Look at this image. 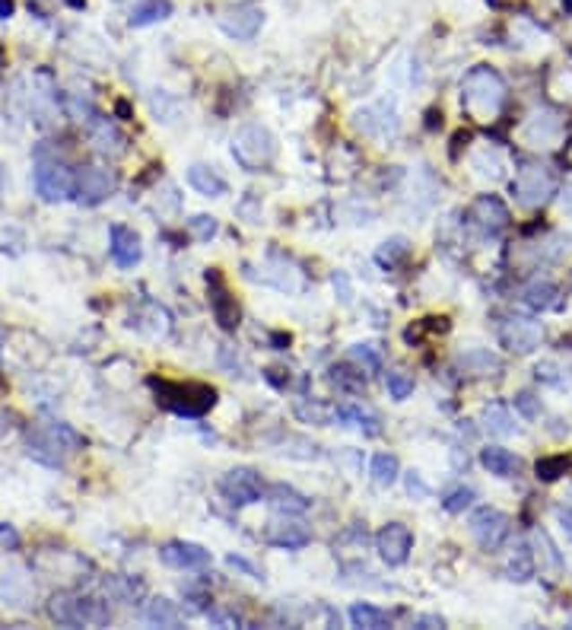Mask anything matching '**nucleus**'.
<instances>
[{
  "instance_id": "nucleus-35",
  "label": "nucleus",
  "mask_w": 572,
  "mask_h": 630,
  "mask_svg": "<svg viewBox=\"0 0 572 630\" xmlns=\"http://www.w3.org/2000/svg\"><path fill=\"white\" fill-rule=\"evenodd\" d=\"M350 372H353V370H347V366H334V370H331V382H334L337 389H347V392L363 389V385H366L363 372H356V376H350Z\"/></svg>"
},
{
  "instance_id": "nucleus-11",
  "label": "nucleus",
  "mask_w": 572,
  "mask_h": 630,
  "mask_svg": "<svg viewBox=\"0 0 572 630\" xmlns=\"http://www.w3.org/2000/svg\"><path fill=\"white\" fill-rule=\"evenodd\" d=\"M471 223L483 232V236H499L509 226V207L496 195H481L468 210Z\"/></svg>"
},
{
  "instance_id": "nucleus-4",
  "label": "nucleus",
  "mask_w": 572,
  "mask_h": 630,
  "mask_svg": "<svg viewBox=\"0 0 572 630\" xmlns=\"http://www.w3.org/2000/svg\"><path fill=\"white\" fill-rule=\"evenodd\" d=\"M273 153H277L273 134L261 125L238 127V134L232 137V156H236L238 166L248 169V172H258V169L271 166Z\"/></svg>"
},
{
  "instance_id": "nucleus-6",
  "label": "nucleus",
  "mask_w": 572,
  "mask_h": 630,
  "mask_svg": "<svg viewBox=\"0 0 572 630\" xmlns=\"http://www.w3.org/2000/svg\"><path fill=\"white\" fill-rule=\"evenodd\" d=\"M32 182H35L39 197L48 204L74 197V175H70V169L61 166V162H39V166H35Z\"/></svg>"
},
{
  "instance_id": "nucleus-19",
  "label": "nucleus",
  "mask_w": 572,
  "mask_h": 630,
  "mask_svg": "<svg viewBox=\"0 0 572 630\" xmlns=\"http://www.w3.org/2000/svg\"><path fill=\"white\" fill-rule=\"evenodd\" d=\"M267 503L277 512H286V516H299V512L308 510V497H302L299 490H293L290 484H271L267 487Z\"/></svg>"
},
{
  "instance_id": "nucleus-24",
  "label": "nucleus",
  "mask_w": 572,
  "mask_h": 630,
  "mask_svg": "<svg viewBox=\"0 0 572 630\" xmlns=\"http://www.w3.org/2000/svg\"><path fill=\"white\" fill-rule=\"evenodd\" d=\"M481 462L490 475H499V477H512L518 471V459L503 446H487L481 452Z\"/></svg>"
},
{
  "instance_id": "nucleus-49",
  "label": "nucleus",
  "mask_w": 572,
  "mask_h": 630,
  "mask_svg": "<svg viewBox=\"0 0 572 630\" xmlns=\"http://www.w3.org/2000/svg\"><path fill=\"white\" fill-rule=\"evenodd\" d=\"M563 7H566V10H569V13H572V0H563Z\"/></svg>"
},
{
  "instance_id": "nucleus-5",
  "label": "nucleus",
  "mask_w": 572,
  "mask_h": 630,
  "mask_svg": "<svg viewBox=\"0 0 572 630\" xmlns=\"http://www.w3.org/2000/svg\"><path fill=\"white\" fill-rule=\"evenodd\" d=\"M557 191V179L547 166L541 162H522V169L516 172V182H512V195L522 207H541L547 197Z\"/></svg>"
},
{
  "instance_id": "nucleus-25",
  "label": "nucleus",
  "mask_w": 572,
  "mask_h": 630,
  "mask_svg": "<svg viewBox=\"0 0 572 630\" xmlns=\"http://www.w3.org/2000/svg\"><path fill=\"white\" fill-rule=\"evenodd\" d=\"M350 621H353V627L382 630V627H388V624H391V615H388V611H382V608H376V605L360 602V605L350 608Z\"/></svg>"
},
{
  "instance_id": "nucleus-34",
  "label": "nucleus",
  "mask_w": 572,
  "mask_h": 630,
  "mask_svg": "<svg viewBox=\"0 0 572 630\" xmlns=\"http://www.w3.org/2000/svg\"><path fill=\"white\" fill-rule=\"evenodd\" d=\"M388 395L394 401H404L413 395V379L407 372H388Z\"/></svg>"
},
{
  "instance_id": "nucleus-28",
  "label": "nucleus",
  "mask_w": 572,
  "mask_h": 630,
  "mask_svg": "<svg viewBox=\"0 0 572 630\" xmlns=\"http://www.w3.org/2000/svg\"><path fill=\"white\" fill-rule=\"evenodd\" d=\"M147 621L156 624V627H178V624H182V615H178V608H175L169 599H153V602L147 605Z\"/></svg>"
},
{
  "instance_id": "nucleus-17",
  "label": "nucleus",
  "mask_w": 572,
  "mask_h": 630,
  "mask_svg": "<svg viewBox=\"0 0 572 630\" xmlns=\"http://www.w3.org/2000/svg\"><path fill=\"white\" fill-rule=\"evenodd\" d=\"M210 284H213V290H210V309H213V315H217L220 328L236 331L238 328V306H236V300L226 293L223 280H220L217 274H210Z\"/></svg>"
},
{
  "instance_id": "nucleus-22",
  "label": "nucleus",
  "mask_w": 572,
  "mask_h": 630,
  "mask_svg": "<svg viewBox=\"0 0 572 630\" xmlns=\"http://www.w3.org/2000/svg\"><path fill=\"white\" fill-rule=\"evenodd\" d=\"M169 16H172V0H140L137 7L131 10V26L143 29L169 20Z\"/></svg>"
},
{
  "instance_id": "nucleus-1",
  "label": "nucleus",
  "mask_w": 572,
  "mask_h": 630,
  "mask_svg": "<svg viewBox=\"0 0 572 630\" xmlns=\"http://www.w3.org/2000/svg\"><path fill=\"white\" fill-rule=\"evenodd\" d=\"M506 80L496 74L493 67H487V64H481V67H474L464 77V83H461V105H464V112L471 115V118L477 121H493L496 115L503 112L506 105Z\"/></svg>"
},
{
  "instance_id": "nucleus-48",
  "label": "nucleus",
  "mask_w": 572,
  "mask_h": 630,
  "mask_svg": "<svg viewBox=\"0 0 572 630\" xmlns=\"http://www.w3.org/2000/svg\"><path fill=\"white\" fill-rule=\"evenodd\" d=\"M4 344H7V331L0 328V354H4Z\"/></svg>"
},
{
  "instance_id": "nucleus-36",
  "label": "nucleus",
  "mask_w": 572,
  "mask_h": 630,
  "mask_svg": "<svg viewBox=\"0 0 572 630\" xmlns=\"http://www.w3.org/2000/svg\"><path fill=\"white\" fill-rule=\"evenodd\" d=\"M569 459L566 455H553V459H544V462H538V477H544V481H557L559 475H566V468H569Z\"/></svg>"
},
{
  "instance_id": "nucleus-12",
  "label": "nucleus",
  "mask_w": 572,
  "mask_h": 630,
  "mask_svg": "<svg viewBox=\"0 0 572 630\" xmlns=\"http://www.w3.org/2000/svg\"><path fill=\"white\" fill-rule=\"evenodd\" d=\"M541 337H544L541 325L531 322V319H522V315H509V319L499 322V341L509 350H516V354H531L541 344Z\"/></svg>"
},
{
  "instance_id": "nucleus-47",
  "label": "nucleus",
  "mask_w": 572,
  "mask_h": 630,
  "mask_svg": "<svg viewBox=\"0 0 572 630\" xmlns=\"http://www.w3.org/2000/svg\"><path fill=\"white\" fill-rule=\"evenodd\" d=\"M67 4H70L74 10H83V7H86V0H67Z\"/></svg>"
},
{
  "instance_id": "nucleus-13",
  "label": "nucleus",
  "mask_w": 572,
  "mask_h": 630,
  "mask_svg": "<svg viewBox=\"0 0 572 630\" xmlns=\"http://www.w3.org/2000/svg\"><path fill=\"white\" fill-rule=\"evenodd\" d=\"M261 20H264V13H261L258 4H236V7H226L220 13V29L232 39H255Z\"/></svg>"
},
{
  "instance_id": "nucleus-31",
  "label": "nucleus",
  "mask_w": 572,
  "mask_h": 630,
  "mask_svg": "<svg viewBox=\"0 0 572 630\" xmlns=\"http://www.w3.org/2000/svg\"><path fill=\"white\" fill-rule=\"evenodd\" d=\"M92 140H96V147L102 150V153H121V150H125V137H121L108 121H96Z\"/></svg>"
},
{
  "instance_id": "nucleus-40",
  "label": "nucleus",
  "mask_w": 572,
  "mask_h": 630,
  "mask_svg": "<svg viewBox=\"0 0 572 630\" xmlns=\"http://www.w3.org/2000/svg\"><path fill=\"white\" fill-rule=\"evenodd\" d=\"M516 407L524 414V417H538V411H541L538 401H534V395H531V392H522V395H518V398H516Z\"/></svg>"
},
{
  "instance_id": "nucleus-15",
  "label": "nucleus",
  "mask_w": 572,
  "mask_h": 630,
  "mask_svg": "<svg viewBox=\"0 0 572 630\" xmlns=\"http://www.w3.org/2000/svg\"><path fill=\"white\" fill-rule=\"evenodd\" d=\"M162 564L178 570H201L210 564V551H204L201 545H191V541H169L160 551Z\"/></svg>"
},
{
  "instance_id": "nucleus-29",
  "label": "nucleus",
  "mask_w": 572,
  "mask_h": 630,
  "mask_svg": "<svg viewBox=\"0 0 572 630\" xmlns=\"http://www.w3.org/2000/svg\"><path fill=\"white\" fill-rule=\"evenodd\" d=\"M372 481L378 484V487H391V484L398 481V459L388 452H378L376 459H372Z\"/></svg>"
},
{
  "instance_id": "nucleus-33",
  "label": "nucleus",
  "mask_w": 572,
  "mask_h": 630,
  "mask_svg": "<svg viewBox=\"0 0 572 630\" xmlns=\"http://www.w3.org/2000/svg\"><path fill=\"white\" fill-rule=\"evenodd\" d=\"M350 360L363 366L366 372H382V357H378L376 347H369V344H353L350 347Z\"/></svg>"
},
{
  "instance_id": "nucleus-44",
  "label": "nucleus",
  "mask_w": 572,
  "mask_h": 630,
  "mask_svg": "<svg viewBox=\"0 0 572 630\" xmlns=\"http://www.w3.org/2000/svg\"><path fill=\"white\" fill-rule=\"evenodd\" d=\"M407 490H411V494H417V497H426V494H429V490H426V484L420 481L417 475L407 477Z\"/></svg>"
},
{
  "instance_id": "nucleus-8",
  "label": "nucleus",
  "mask_w": 572,
  "mask_h": 630,
  "mask_svg": "<svg viewBox=\"0 0 572 630\" xmlns=\"http://www.w3.org/2000/svg\"><path fill=\"white\" fill-rule=\"evenodd\" d=\"M112 191H115V175L99 166H83L74 175V197L80 204H86V207L102 204L105 197H112Z\"/></svg>"
},
{
  "instance_id": "nucleus-30",
  "label": "nucleus",
  "mask_w": 572,
  "mask_h": 630,
  "mask_svg": "<svg viewBox=\"0 0 572 630\" xmlns=\"http://www.w3.org/2000/svg\"><path fill=\"white\" fill-rule=\"evenodd\" d=\"M483 427H487L493 436H509V433H516V424H512L509 411H506L503 405H490L487 411H483Z\"/></svg>"
},
{
  "instance_id": "nucleus-50",
  "label": "nucleus",
  "mask_w": 572,
  "mask_h": 630,
  "mask_svg": "<svg viewBox=\"0 0 572 630\" xmlns=\"http://www.w3.org/2000/svg\"><path fill=\"white\" fill-rule=\"evenodd\" d=\"M569 166H572V144H569Z\"/></svg>"
},
{
  "instance_id": "nucleus-18",
  "label": "nucleus",
  "mask_w": 572,
  "mask_h": 630,
  "mask_svg": "<svg viewBox=\"0 0 572 630\" xmlns=\"http://www.w3.org/2000/svg\"><path fill=\"white\" fill-rule=\"evenodd\" d=\"M267 541H271L273 547H286V551H296V547H306L308 541H312V532H308V525L290 522V519H283V522H273V525H271V532H267Z\"/></svg>"
},
{
  "instance_id": "nucleus-41",
  "label": "nucleus",
  "mask_w": 572,
  "mask_h": 630,
  "mask_svg": "<svg viewBox=\"0 0 572 630\" xmlns=\"http://www.w3.org/2000/svg\"><path fill=\"white\" fill-rule=\"evenodd\" d=\"M226 564H230L232 570H242V573H245V576H252V580H261V570L252 567V564H248L245 557H236V554H232V557H226Z\"/></svg>"
},
{
  "instance_id": "nucleus-23",
  "label": "nucleus",
  "mask_w": 572,
  "mask_h": 630,
  "mask_svg": "<svg viewBox=\"0 0 572 630\" xmlns=\"http://www.w3.org/2000/svg\"><path fill=\"white\" fill-rule=\"evenodd\" d=\"M188 185L204 197H223L226 195V182L207 166H191L188 169Z\"/></svg>"
},
{
  "instance_id": "nucleus-32",
  "label": "nucleus",
  "mask_w": 572,
  "mask_h": 630,
  "mask_svg": "<svg viewBox=\"0 0 572 630\" xmlns=\"http://www.w3.org/2000/svg\"><path fill=\"white\" fill-rule=\"evenodd\" d=\"M534 576V557H531V547L528 545H518L516 554L509 557V580H531Z\"/></svg>"
},
{
  "instance_id": "nucleus-27",
  "label": "nucleus",
  "mask_w": 572,
  "mask_h": 630,
  "mask_svg": "<svg viewBox=\"0 0 572 630\" xmlns=\"http://www.w3.org/2000/svg\"><path fill=\"white\" fill-rule=\"evenodd\" d=\"M458 363L468 372H474V376H493V372L499 370V360H496L490 350H468V354L458 357Z\"/></svg>"
},
{
  "instance_id": "nucleus-3",
  "label": "nucleus",
  "mask_w": 572,
  "mask_h": 630,
  "mask_svg": "<svg viewBox=\"0 0 572 630\" xmlns=\"http://www.w3.org/2000/svg\"><path fill=\"white\" fill-rule=\"evenodd\" d=\"M160 401L169 411L182 414V417H204L210 407L217 405V392L210 385H182V382H153Z\"/></svg>"
},
{
  "instance_id": "nucleus-20",
  "label": "nucleus",
  "mask_w": 572,
  "mask_h": 630,
  "mask_svg": "<svg viewBox=\"0 0 572 630\" xmlns=\"http://www.w3.org/2000/svg\"><path fill=\"white\" fill-rule=\"evenodd\" d=\"M334 417L341 420V424H347V427L363 430L366 436H378V433H382V427H378V417L369 411V407H363V405H341L334 411Z\"/></svg>"
},
{
  "instance_id": "nucleus-43",
  "label": "nucleus",
  "mask_w": 572,
  "mask_h": 630,
  "mask_svg": "<svg viewBox=\"0 0 572 630\" xmlns=\"http://www.w3.org/2000/svg\"><path fill=\"white\" fill-rule=\"evenodd\" d=\"M557 519H559V529H563V535L572 541V506H569V510H559Z\"/></svg>"
},
{
  "instance_id": "nucleus-39",
  "label": "nucleus",
  "mask_w": 572,
  "mask_h": 630,
  "mask_svg": "<svg viewBox=\"0 0 572 630\" xmlns=\"http://www.w3.org/2000/svg\"><path fill=\"white\" fill-rule=\"evenodd\" d=\"M188 226H191V232H195L201 242H210V239L217 236V220L213 217H195V220H188Z\"/></svg>"
},
{
  "instance_id": "nucleus-46",
  "label": "nucleus",
  "mask_w": 572,
  "mask_h": 630,
  "mask_svg": "<svg viewBox=\"0 0 572 630\" xmlns=\"http://www.w3.org/2000/svg\"><path fill=\"white\" fill-rule=\"evenodd\" d=\"M10 10H13V7H10V0H0V13L10 16Z\"/></svg>"
},
{
  "instance_id": "nucleus-2",
  "label": "nucleus",
  "mask_w": 572,
  "mask_h": 630,
  "mask_svg": "<svg viewBox=\"0 0 572 630\" xmlns=\"http://www.w3.org/2000/svg\"><path fill=\"white\" fill-rule=\"evenodd\" d=\"M48 615L57 624H67V627H105L112 621V611L102 599L74 592H57L48 605Z\"/></svg>"
},
{
  "instance_id": "nucleus-45",
  "label": "nucleus",
  "mask_w": 572,
  "mask_h": 630,
  "mask_svg": "<svg viewBox=\"0 0 572 630\" xmlns=\"http://www.w3.org/2000/svg\"><path fill=\"white\" fill-rule=\"evenodd\" d=\"M413 624H417V627H442L446 621H442V617H436V615H423V617H417Z\"/></svg>"
},
{
  "instance_id": "nucleus-10",
  "label": "nucleus",
  "mask_w": 572,
  "mask_h": 630,
  "mask_svg": "<svg viewBox=\"0 0 572 630\" xmlns=\"http://www.w3.org/2000/svg\"><path fill=\"white\" fill-rule=\"evenodd\" d=\"M220 490L232 506H252L261 500V477L252 468H232L223 475Z\"/></svg>"
},
{
  "instance_id": "nucleus-9",
  "label": "nucleus",
  "mask_w": 572,
  "mask_h": 630,
  "mask_svg": "<svg viewBox=\"0 0 572 630\" xmlns=\"http://www.w3.org/2000/svg\"><path fill=\"white\" fill-rule=\"evenodd\" d=\"M376 547H378V557L388 564V567H401L407 557H411V547H413V535L404 522H388L382 532L376 535Z\"/></svg>"
},
{
  "instance_id": "nucleus-42",
  "label": "nucleus",
  "mask_w": 572,
  "mask_h": 630,
  "mask_svg": "<svg viewBox=\"0 0 572 630\" xmlns=\"http://www.w3.org/2000/svg\"><path fill=\"white\" fill-rule=\"evenodd\" d=\"M334 290H341V300L350 302V280H347V274H341V271L334 274Z\"/></svg>"
},
{
  "instance_id": "nucleus-16",
  "label": "nucleus",
  "mask_w": 572,
  "mask_h": 630,
  "mask_svg": "<svg viewBox=\"0 0 572 630\" xmlns=\"http://www.w3.org/2000/svg\"><path fill=\"white\" fill-rule=\"evenodd\" d=\"M143 255L140 236L131 226H112V258L118 267H134Z\"/></svg>"
},
{
  "instance_id": "nucleus-21",
  "label": "nucleus",
  "mask_w": 572,
  "mask_h": 630,
  "mask_svg": "<svg viewBox=\"0 0 572 630\" xmlns=\"http://www.w3.org/2000/svg\"><path fill=\"white\" fill-rule=\"evenodd\" d=\"M522 300H524V306H531L534 312H547V309L559 306V290L553 287L550 280H534V284L524 287Z\"/></svg>"
},
{
  "instance_id": "nucleus-37",
  "label": "nucleus",
  "mask_w": 572,
  "mask_h": 630,
  "mask_svg": "<svg viewBox=\"0 0 572 630\" xmlns=\"http://www.w3.org/2000/svg\"><path fill=\"white\" fill-rule=\"evenodd\" d=\"M296 414H299L302 420H312V424H318V427H328L331 417H334V411L325 405H296Z\"/></svg>"
},
{
  "instance_id": "nucleus-26",
  "label": "nucleus",
  "mask_w": 572,
  "mask_h": 630,
  "mask_svg": "<svg viewBox=\"0 0 572 630\" xmlns=\"http://www.w3.org/2000/svg\"><path fill=\"white\" fill-rule=\"evenodd\" d=\"M407 252H411V242H407L404 236H391L376 249V261L382 267H394L398 261L407 258Z\"/></svg>"
},
{
  "instance_id": "nucleus-14",
  "label": "nucleus",
  "mask_w": 572,
  "mask_h": 630,
  "mask_svg": "<svg viewBox=\"0 0 572 630\" xmlns=\"http://www.w3.org/2000/svg\"><path fill=\"white\" fill-rule=\"evenodd\" d=\"M29 455H32L35 462L48 465V468H61L64 465V452H70L67 446L61 442V436L55 433V427H45V430H35L29 433Z\"/></svg>"
},
{
  "instance_id": "nucleus-7",
  "label": "nucleus",
  "mask_w": 572,
  "mask_h": 630,
  "mask_svg": "<svg viewBox=\"0 0 572 630\" xmlns=\"http://www.w3.org/2000/svg\"><path fill=\"white\" fill-rule=\"evenodd\" d=\"M468 525H471V535H474L483 551H496V547H503V541L509 538V516L493 510V506L474 510Z\"/></svg>"
},
{
  "instance_id": "nucleus-38",
  "label": "nucleus",
  "mask_w": 572,
  "mask_h": 630,
  "mask_svg": "<svg viewBox=\"0 0 572 630\" xmlns=\"http://www.w3.org/2000/svg\"><path fill=\"white\" fill-rule=\"evenodd\" d=\"M474 503V490L471 487H458V490H452L446 500H442V506H446L448 512H461V510H468V506Z\"/></svg>"
}]
</instances>
